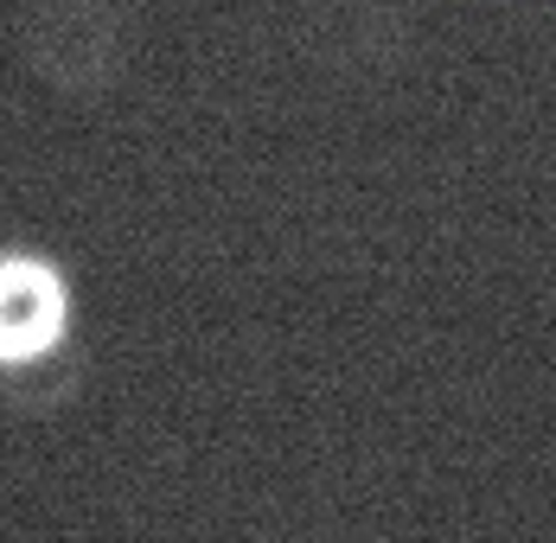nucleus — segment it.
I'll return each instance as SVG.
<instances>
[{
    "instance_id": "f03ea898",
    "label": "nucleus",
    "mask_w": 556,
    "mask_h": 543,
    "mask_svg": "<svg viewBox=\"0 0 556 543\" xmlns=\"http://www.w3.org/2000/svg\"><path fill=\"white\" fill-rule=\"evenodd\" d=\"M71 339V281L39 250H0V371L58 358Z\"/></svg>"
},
{
    "instance_id": "f257e3e1",
    "label": "nucleus",
    "mask_w": 556,
    "mask_h": 543,
    "mask_svg": "<svg viewBox=\"0 0 556 543\" xmlns=\"http://www.w3.org/2000/svg\"><path fill=\"white\" fill-rule=\"evenodd\" d=\"M26 58L64 97H103L128 64V26L110 0H46L26 26Z\"/></svg>"
}]
</instances>
